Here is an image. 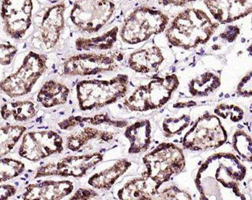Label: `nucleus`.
Instances as JSON below:
<instances>
[{"mask_svg": "<svg viewBox=\"0 0 252 200\" xmlns=\"http://www.w3.org/2000/svg\"><path fill=\"white\" fill-rule=\"evenodd\" d=\"M219 26L203 10L189 8L172 21L165 30V37L173 47L192 49L207 43Z\"/></svg>", "mask_w": 252, "mask_h": 200, "instance_id": "1", "label": "nucleus"}, {"mask_svg": "<svg viewBox=\"0 0 252 200\" xmlns=\"http://www.w3.org/2000/svg\"><path fill=\"white\" fill-rule=\"evenodd\" d=\"M59 127L62 130H71L81 127V130L75 132L67 137V149L73 152L81 151L83 147L93 141L109 143L114 139V132L105 129V126L114 128H124L128 122L122 120H114L108 114H95L92 117L70 116L59 122Z\"/></svg>", "mask_w": 252, "mask_h": 200, "instance_id": "2", "label": "nucleus"}, {"mask_svg": "<svg viewBox=\"0 0 252 200\" xmlns=\"http://www.w3.org/2000/svg\"><path fill=\"white\" fill-rule=\"evenodd\" d=\"M129 80L118 74L110 80H84L76 86L79 108L83 111L104 107L126 97Z\"/></svg>", "mask_w": 252, "mask_h": 200, "instance_id": "3", "label": "nucleus"}, {"mask_svg": "<svg viewBox=\"0 0 252 200\" xmlns=\"http://www.w3.org/2000/svg\"><path fill=\"white\" fill-rule=\"evenodd\" d=\"M177 75L154 77L147 85L137 87L125 100L124 105L134 112H146L160 109L171 100L179 86Z\"/></svg>", "mask_w": 252, "mask_h": 200, "instance_id": "4", "label": "nucleus"}, {"mask_svg": "<svg viewBox=\"0 0 252 200\" xmlns=\"http://www.w3.org/2000/svg\"><path fill=\"white\" fill-rule=\"evenodd\" d=\"M169 22V17L160 10L140 6L126 18L121 30V38L125 43L132 45L143 43L152 35L163 33Z\"/></svg>", "mask_w": 252, "mask_h": 200, "instance_id": "5", "label": "nucleus"}, {"mask_svg": "<svg viewBox=\"0 0 252 200\" xmlns=\"http://www.w3.org/2000/svg\"><path fill=\"white\" fill-rule=\"evenodd\" d=\"M146 171L144 174L161 187L185 167L183 151L175 144L161 143L143 158Z\"/></svg>", "mask_w": 252, "mask_h": 200, "instance_id": "6", "label": "nucleus"}, {"mask_svg": "<svg viewBox=\"0 0 252 200\" xmlns=\"http://www.w3.org/2000/svg\"><path fill=\"white\" fill-rule=\"evenodd\" d=\"M47 61L46 55L30 51L18 71L0 82V92L10 98L29 94L47 70Z\"/></svg>", "mask_w": 252, "mask_h": 200, "instance_id": "7", "label": "nucleus"}, {"mask_svg": "<svg viewBox=\"0 0 252 200\" xmlns=\"http://www.w3.org/2000/svg\"><path fill=\"white\" fill-rule=\"evenodd\" d=\"M115 5L110 0H77L70 12V20L84 33H98L114 15Z\"/></svg>", "mask_w": 252, "mask_h": 200, "instance_id": "8", "label": "nucleus"}, {"mask_svg": "<svg viewBox=\"0 0 252 200\" xmlns=\"http://www.w3.org/2000/svg\"><path fill=\"white\" fill-rule=\"evenodd\" d=\"M225 138L226 135L219 118L206 114L197 120L191 130L185 134L182 144L186 149L203 151L219 147Z\"/></svg>", "mask_w": 252, "mask_h": 200, "instance_id": "9", "label": "nucleus"}, {"mask_svg": "<svg viewBox=\"0 0 252 200\" xmlns=\"http://www.w3.org/2000/svg\"><path fill=\"white\" fill-rule=\"evenodd\" d=\"M63 150V137L56 132L31 131L24 135L18 154L29 161L38 162L62 153Z\"/></svg>", "mask_w": 252, "mask_h": 200, "instance_id": "10", "label": "nucleus"}, {"mask_svg": "<svg viewBox=\"0 0 252 200\" xmlns=\"http://www.w3.org/2000/svg\"><path fill=\"white\" fill-rule=\"evenodd\" d=\"M103 155L100 152L67 156L59 161L39 167L35 173V178L52 176L80 178L101 163Z\"/></svg>", "mask_w": 252, "mask_h": 200, "instance_id": "11", "label": "nucleus"}, {"mask_svg": "<svg viewBox=\"0 0 252 200\" xmlns=\"http://www.w3.org/2000/svg\"><path fill=\"white\" fill-rule=\"evenodd\" d=\"M118 62L114 55L85 53L73 55L65 60L63 73L69 77H87L115 70Z\"/></svg>", "mask_w": 252, "mask_h": 200, "instance_id": "12", "label": "nucleus"}, {"mask_svg": "<svg viewBox=\"0 0 252 200\" xmlns=\"http://www.w3.org/2000/svg\"><path fill=\"white\" fill-rule=\"evenodd\" d=\"M32 9V0H2L1 17L7 35L20 39L26 35L31 26Z\"/></svg>", "mask_w": 252, "mask_h": 200, "instance_id": "13", "label": "nucleus"}, {"mask_svg": "<svg viewBox=\"0 0 252 200\" xmlns=\"http://www.w3.org/2000/svg\"><path fill=\"white\" fill-rule=\"evenodd\" d=\"M204 3L220 23H231L252 13V0H204Z\"/></svg>", "mask_w": 252, "mask_h": 200, "instance_id": "14", "label": "nucleus"}, {"mask_svg": "<svg viewBox=\"0 0 252 200\" xmlns=\"http://www.w3.org/2000/svg\"><path fill=\"white\" fill-rule=\"evenodd\" d=\"M74 185L69 181H44L25 188L22 200H62L73 193Z\"/></svg>", "mask_w": 252, "mask_h": 200, "instance_id": "15", "label": "nucleus"}, {"mask_svg": "<svg viewBox=\"0 0 252 200\" xmlns=\"http://www.w3.org/2000/svg\"><path fill=\"white\" fill-rule=\"evenodd\" d=\"M65 4L58 3L48 9L43 15L40 26L42 41L47 49L53 48L59 42L63 33L65 19Z\"/></svg>", "mask_w": 252, "mask_h": 200, "instance_id": "16", "label": "nucleus"}, {"mask_svg": "<svg viewBox=\"0 0 252 200\" xmlns=\"http://www.w3.org/2000/svg\"><path fill=\"white\" fill-rule=\"evenodd\" d=\"M164 62L162 51L157 46L134 51L129 55L128 66L138 73L156 72Z\"/></svg>", "mask_w": 252, "mask_h": 200, "instance_id": "17", "label": "nucleus"}, {"mask_svg": "<svg viewBox=\"0 0 252 200\" xmlns=\"http://www.w3.org/2000/svg\"><path fill=\"white\" fill-rule=\"evenodd\" d=\"M124 134L129 142L128 154L136 155L145 152L152 144V122L148 119L136 121L126 127Z\"/></svg>", "mask_w": 252, "mask_h": 200, "instance_id": "18", "label": "nucleus"}, {"mask_svg": "<svg viewBox=\"0 0 252 200\" xmlns=\"http://www.w3.org/2000/svg\"><path fill=\"white\" fill-rule=\"evenodd\" d=\"M158 189L159 187L144 174L123 185L118 192V197L123 200H154Z\"/></svg>", "mask_w": 252, "mask_h": 200, "instance_id": "19", "label": "nucleus"}, {"mask_svg": "<svg viewBox=\"0 0 252 200\" xmlns=\"http://www.w3.org/2000/svg\"><path fill=\"white\" fill-rule=\"evenodd\" d=\"M131 165L132 163L128 159H121L107 169L94 173L89 179L88 183L93 189L110 190L118 179L127 172Z\"/></svg>", "mask_w": 252, "mask_h": 200, "instance_id": "20", "label": "nucleus"}, {"mask_svg": "<svg viewBox=\"0 0 252 200\" xmlns=\"http://www.w3.org/2000/svg\"><path fill=\"white\" fill-rule=\"evenodd\" d=\"M69 88L63 83L50 80L39 89L36 100L43 107L51 108L63 105L69 98Z\"/></svg>", "mask_w": 252, "mask_h": 200, "instance_id": "21", "label": "nucleus"}, {"mask_svg": "<svg viewBox=\"0 0 252 200\" xmlns=\"http://www.w3.org/2000/svg\"><path fill=\"white\" fill-rule=\"evenodd\" d=\"M118 26H115L110 31L95 37L78 38L75 41L76 49L79 51H99L111 49L118 40Z\"/></svg>", "mask_w": 252, "mask_h": 200, "instance_id": "22", "label": "nucleus"}, {"mask_svg": "<svg viewBox=\"0 0 252 200\" xmlns=\"http://www.w3.org/2000/svg\"><path fill=\"white\" fill-rule=\"evenodd\" d=\"M0 114L3 120L13 119L15 122H25L32 119L36 114L35 103L29 100L6 102L1 106Z\"/></svg>", "mask_w": 252, "mask_h": 200, "instance_id": "23", "label": "nucleus"}, {"mask_svg": "<svg viewBox=\"0 0 252 200\" xmlns=\"http://www.w3.org/2000/svg\"><path fill=\"white\" fill-rule=\"evenodd\" d=\"M219 85V77L211 72H206L189 82V93L192 97H205L213 93Z\"/></svg>", "mask_w": 252, "mask_h": 200, "instance_id": "24", "label": "nucleus"}, {"mask_svg": "<svg viewBox=\"0 0 252 200\" xmlns=\"http://www.w3.org/2000/svg\"><path fill=\"white\" fill-rule=\"evenodd\" d=\"M27 128L22 126L0 127V158L10 153L25 134Z\"/></svg>", "mask_w": 252, "mask_h": 200, "instance_id": "25", "label": "nucleus"}, {"mask_svg": "<svg viewBox=\"0 0 252 200\" xmlns=\"http://www.w3.org/2000/svg\"><path fill=\"white\" fill-rule=\"evenodd\" d=\"M25 169L26 167L22 161L11 158L0 159V182L18 177Z\"/></svg>", "mask_w": 252, "mask_h": 200, "instance_id": "26", "label": "nucleus"}, {"mask_svg": "<svg viewBox=\"0 0 252 200\" xmlns=\"http://www.w3.org/2000/svg\"><path fill=\"white\" fill-rule=\"evenodd\" d=\"M190 117L189 115L181 116L178 118H165L162 122V131L165 137H173V135L181 133L190 123Z\"/></svg>", "mask_w": 252, "mask_h": 200, "instance_id": "27", "label": "nucleus"}, {"mask_svg": "<svg viewBox=\"0 0 252 200\" xmlns=\"http://www.w3.org/2000/svg\"><path fill=\"white\" fill-rule=\"evenodd\" d=\"M190 195L176 186L166 188L162 191L158 190L154 200H190Z\"/></svg>", "mask_w": 252, "mask_h": 200, "instance_id": "28", "label": "nucleus"}, {"mask_svg": "<svg viewBox=\"0 0 252 200\" xmlns=\"http://www.w3.org/2000/svg\"><path fill=\"white\" fill-rule=\"evenodd\" d=\"M18 49L10 43H0V65H10Z\"/></svg>", "mask_w": 252, "mask_h": 200, "instance_id": "29", "label": "nucleus"}, {"mask_svg": "<svg viewBox=\"0 0 252 200\" xmlns=\"http://www.w3.org/2000/svg\"><path fill=\"white\" fill-rule=\"evenodd\" d=\"M98 196V193L93 189H80L71 197L70 200H90Z\"/></svg>", "mask_w": 252, "mask_h": 200, "instance_id": "30", "label": "nucleus"}, {"mask_svg": "<svg viewBox=\"0 0 252 200\" xmlns=\"http://www.w3.org/2000/svg\"><path fill=\"white\" fill-rule=\"evenodd\" d=\"M17 193V188L14 185L6 184L0 185V200H9L15 196Z\"/></svg>", "mask_w": 252, "mask_h": 200, "instance_id": "31", "label": "nucleus"}, {"mask_svg": "<svg viewBox=\"0 0 252 200\" xmlns=\"http://www.w3.org/2000/svg\"><path fill=\"white\" fill-rule=\"evenodd\" d=\"M163 6H184L196 0H158Z\"/></svg>", "mask_w": 252, "mask_h": 200, "instance_id": "32", "label": "nucleus"}, {"mask_svg": "<svg viewBox=\"0 0 252 200\" xmlns=\"http://www.w3.org/2000/svg\"><path fill=\"white\" fill-rule=\"evenodd\" d=\"M47 1H49V2H55L56 0H47Z\"/></svg>", "mask_w": 252, "mask_h": 200, "instance_id": "33", "label": "nucleus"}, {"mask_svg": "<svg viewBox=\"0 0 252 200\" xmlns=\"http://www.w3.org/2000/svg\"><path fill=\"white\" fill-rule=\"evenodd\" d=\"M75 1H77V0H75Z\"/></svg>", "mask_w": 252, "mask_h": 200, "instance_id": "34", "label": "nucleus"}]
</instances>
